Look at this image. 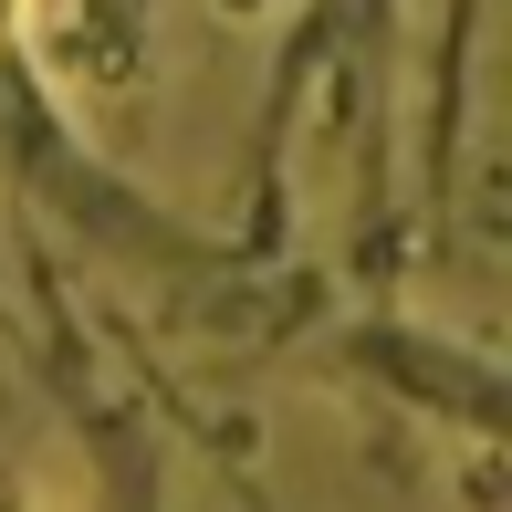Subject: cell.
I'll use <instances>...</instances> for the list:
<instances>
[{"instance_id": "1", "label": "cell", "mask_w": 512, "mask_h": 512, "mask_svg": "<svg viewBox=\"0 0 512 512\" xmlns=\"http://www.w3.org/2000/svg\"><path fill=\"white\" fill-rule=\"evenodd\" d=\"M11 11H21V0H0V32H11Z\"/></svg>"}]
</instances>
